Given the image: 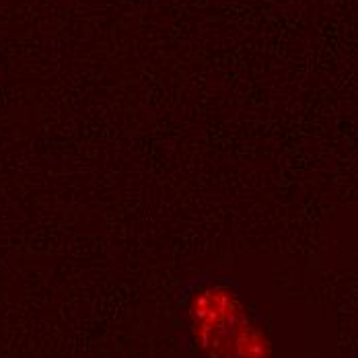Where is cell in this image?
Returning a JSON list of instances; mask_svg holds the SVG:
<instances>
[{
	"label": "cell",
	"mask_w": 358,
	"mask_h": 358,
	"mask_svg": "<svg viewBox=\"0 0 358 358\" xmlns=\"http://www.w3.org/2000/svg\"><path fill=\"white\" fill-rule=\"evenodd\" d=\"M189 323L200 338V346L224 348L235 358H262L266 340L248 320L243 305L224 282L194 288L189 296Z\"/></svg>",
	"instance_id": "6da1fadb"
}]
</instances>
